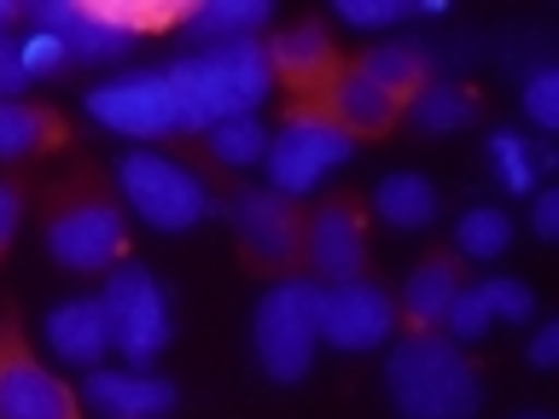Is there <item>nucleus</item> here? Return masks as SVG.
I'll list each match as a JSON object with an SVG mask.
<instances>
[{
	"label": "nucleus",
	"instance_id": "nucleus-25",
	"mask_svg": "<svg viewBox=\"0 0 559 419\" xmlns=\"http://www.w3.org/2000/svg\"><path fill=\"white\" fill-rule=\"evenodd\" d=\"M210 152H216V164H227V169L262 164V152H269V129H262V117H227V122L210 129Z\"/></svg>",
	"mask_w": 559,
	"mask_h": 419
},
{
	"label": "nucleus",
	"instance_id": "nucleus-16",
	"mask_svg": "<svg viewBox=\"0 0 559 419\" xmlns=\"http://www.w3.org/2000/svg\"><path fill=\"white\" fill-rule=\"evenodd\" d=\"M269 70H280L297 94H321V87L332 82V41L321 24H292L274 35L269 47Z\"/></svg>",
	"mask_w": 559,
	"mask_h": 419
},
{
	"label": "nucleus",
	"instance_id": "nucleus-8",
	"mask_svg": "<svg viewBox=\"0 0 559 419\" xmlns=\"http://www.w3.org/2000/svg\"><path fill=\"white\" fill-rule=\"evenodd\" d=\"M396 332V303L367 279H338V286L314 291V338H326L332 349H379Z\"/></svg>",
	"mask_w": 559,
	"mask_h": 419
},
{
	"label": "nucleus",
	"instance_id": "nucleus-28",
	"mask_svg": "<svg viewBox=\"0 0 559 419\" xmlns=\"http://www.w3.org/2000/svg\"><path fill=\"white\" fill-rule=\"evenodd\" d=\"M443 326H449V344H472V338H484V332L496 326V314H489L478 286H461L454 303H449V314H443Z\"/></svg>",
	"mask_w": 559,
	"mask_h": 419
},
{
	"label": "nucleus",
	"instance_id": "nucleus-20",
	"mask_svg": "<svg viewBox=\"0 0 559 419\" xmlns=\"http://www.w3.org/2000/svg\"><path fill=\"white\" fill-rule=\"evenodd\" d=\"M454 291H461L454 262H449V256H431V262H419V268L408 274V286H402V309H408V321H414L419 332H431V326H443Z\"/></svg>",
	"mask_w": 559,
	"mask_h": 419
},
{
	"label": "nucleus",
	"instance_id": "nucleus-36",
	"mask_svg": "<svg viewBox=\"0 0 559 419\" xmlns=\"http://www.w3.org/2000/svg\"><path fill=\"white\" fill-rule=\"evenodd\" d=\"M531 361L536 367H554L559 361V326H542L536 338H531Z\"/></svg>",
	"mask_w": 559,
	"mask_h": 419
},
{
	"label": "nucleus",
	"instance_id": "nucleus-13",
	"mask_svg": "<svg viewBox=\"0 0 559 419\" xmlns=\"http://www.w3.org/2000/svg\"><path fill=\"white\" fill-rule=\"evenodd\" d=\"M47 344H52V356L70 361V367H94L105 361V349H111V326H105V309H99V297H70V303H59L47 314Z\"/></svg>",
	"mask_w": 559,
	"mask_h": 419
},
{
	"label": "nucleus",
	"instance_id": "nucleus-17",
	"mask_svg": "<svg viewBox=\"0 0 559 419\" xmlns=\"http://www.w3.org/2000/svg\"><path fill=\"white\" fill-rule=\"evenodd\" d=\"M373 210H379V222L384 227H402V234H419V227H431L437 222V187L426 181V175H408V169H396V175H384V181L373 187Z\"/></svg>",
	"mask_w": 559,
	"mask_h": 419
},
{
	"label": "nucleus",
	"instance_id": "nucleus-30",
	"mask_svg": "<svg viewBox=\"0 0 559 419\" xmlns=\"http://www.w3.org/2000/svg\"><path fill=\"white\" fill-rule=\"evenodd\" d=\"M524 117L536 129H559V70L554 64H536L524 76Z\"/></svg>",
	"mask_w": 559,
	"mask_h": 419
},
{
	"label": "nucleus",
	"instance_id": "nucleus-15",
	"mask_svg": "<svg viewBox=\"0 0 559 419\" xmlns=\"http://www.w3.org/2000/svg\"><path fill=\"white\" fill-rule=\"evenodd\" d=\"M309 256L332 286L338 279H361V262H367V244H361V216L349 204H326L314 210L309 222Z\"/></svg>",
	"mask_w": 559,
	"mask_h": 419
},
{
	"label": "nucleus",
	"instance_id": "nucleus-38",
	"mask_svg": "<svg viewBox=\"0 0 559 419\" xmlns=\"http://www.w3.org/2000/svg\"><path fill=\"white\" fill-rule=\"evenodd\" d=\"M519 419H548V414H519Z\"/></svg>",
	"mask_w": 559,
	"mask_h": 419
},
{
	"label": "nucleus",
	"instance_id": "nucleus-33",
	"mask_svg": "<svg viewBox=\"0 0 559 419\" xmlns=\"http://www.w3.org/2000/svg\"><path fill=\"white\" fill-rule=\"evenodd\" d=\"M29 87V70H24V52H17L12 35H0V99H17Z\"/></svg>",
	"mask_w": 559,
	"mask_h": 419
},
{
	"label": "nucleus",
	"instance_id": "nucleus-18",
	"mask_svg": "<svg viewBox=\"0 0 559 419\" xmlns=\"http://www.w3.org/2000/svg\"><path fill=\"white\" fill-rule=\"evenodd\" d=\"M269 0H204V7L187 12V35L199 47L216 41H257V29L269 24Z\"/></svg>",
	"mask_w": 559,
	"mask_h": 419
},
{
	"label": "nucleus",
	"instance_id": "nucleus-35",
	"mask_svg": "<svg viewBox=\"0 0 559 419\" xmlns=\"http://www.w3.org/2000/svg\"><path fill=\"white\" fill-rule=\"evenodd\" d=\"M17 222H24V199H17V187H7V181H0V251L12 244Z\"/></svg>",
	"mask_w": 559,
	"mask_h": 419
},
{
	"label": "nucleus",
	"instance_id": "nucleus-32",
	"mask_svg": "<svg viewBox=\"0 0 559 419\" xmlns=\"http://www.w3.org/2000/svg\"><path fill=\"white\" fill-rule=\"evenodd\" d=\"M17 52H24L29 82H35V76H52V70H64V64H70L64 41H59V35H47V29H29L24 41H17Z\"/></svg>",
	"mask_w": 559,
	"mask_h": 419
},
{
	"label": "nucleus",
	"instance_id": "nucleus-26",
	"mask_svg": "<svg viewBox=\"0 0 559 419\" xmlns=\"http://www.w3.org/2000/svg\"><path fill=\"white\" fill-rule=\"evenodd\" d=\"M94 12H99L111 29H122V35L164 29V24H175V17H187L181 0H94Z\"/></svg>",
	"mask_w": 559,
	"mask_h": 419
},
{
	"label": "nucleus",
	"instance_id": "nucleus-9",
	"mask_svg": "<svg viewBox=\"0 0 559 419\" xmlns=\"http://www.w3.org/2000/svg\"><path fill=\"white\" fill-rule=\"evenodd\" d=\"M122 244H129V222H122V210L105 204V199H76L47 222V256L70 274L111 268L122 256Z\"/></svg>",
	"mask_w": 559,
	"mask_h": 419
},
{
	"label": "nucleus",
	"instance_id": "nucleus-23",
	"mask_svg": "<svg viewBox=\"0 0 559 419\" xmlns=\"http://www.w3.org/2000/svg\"><path fill=\"white\" fill-rule=\"evenodd\" d=\"M426 59H431L426 47H414V41H391V47H373L356 70H361L367 82H379L384 94H391V99L402 105V99H408L414 87H419V76H426Z\"/></svg>",
	"mask_w": 559,
	"mask_h": 419
},
{
	"label": "nucleus",
	"instance_id": "nucleus-27",
	"mask_svg": "<svg viewBox=\"0 0 559 419\" xmlns=\"http://www.w3.org/2000/svg\"><path fill=\"white\" fill-rule=\"evenodd\" d=\"M52 134V117L24 99H0V157H24Z\"/></svg>",
	"mask_w": 559,
	"mask_h": 419
},
{
	"label": "nucleus",
	"instance_id": "nucleus-37",
	"mask_svg": "<svg viewBox=\"0 0 559 419\" xmlns=\"http://www.w3.org/2000/svg\"><path fill=\"white\" fill-rule=\"evenodd\" d=\"M12 12H17L12 0H0V35H7V24H12Z\"/></svg>",
	"mask_w": 559,
	"mask_h": 419
},
{
	"label": "nucleus",
	"instance_id": "nucleus-24",
	"mask_svg": "<svg viewBox=\"0 0 559 419\" xmlns=\"http://www.w3.org/2000/svg\"><path fill=\"white\" fill-rule=\"evenodd\" d=\"M507 244H513V216L496 204H472L461 222H454V251L472 256V262H489V256H501Z\"/></svg>",
	"mask_w": 559,
	"mask_h": 419
},
{
	"label": "nucleus",
	"instance_id": "nucleus-5",
	"mask_svg": "<svg viewBox=\"0 0 559 419\" xmlns=\"http://www.w3.org/2000/svg\"><path fill=\"white\" fill-rule=\"evenodd\" d=\"M349 152H356V134L349 129H338V122L321 117V111H297V117L280 122V134H269V152H262V164H269V192H280V199L314 192L326 169L349 164Z\"/></svg>",
	"mask_w": 559,
	"mask_h": 419
},
{
	"label": "nucleus",
	"instance_id": "nucleus-4",
	"mask_svg": "<svg viewBox=\"0 0 559 419\" xmlns=\"http://www.w3.org/2000/svg\"><path fill=\"white\" fill-rule=\"evenodd\" d=\"M314 291L321 286H309V279H280L257 303L251 349L274 384H297L314 361V344H321L314 338Z\"/></svg>",
	"mask_w": 559,
	"mask_h": 419
},
{
	"label": "nucleus",
	"instance_id": "nucleus-14",
	"mask_svg": "<svg viewBox=\"0 0 559 419\" xmlns=\"http://www.w3.org/2000/svg\"><path fill=\"white\" fill-rule=\"evenodd\" d=\"M234 227L257 262H286L297 251V216L292 199H280V192H239Z\"/></svg>",
	"mask_w": 559,
	"mask_h": 419
},
{
	"label": "nucleus",
	"instance_id": "nucleus-3",
	"mask_svg": "<svg viewBox=\"0 0 559 419\" xmlns=\"http://www.w3.org/2000/svg\"><path fill=\"white\" fill-rule=\"evenodd\" d=\"M117 187L129 210L157 234H187L210 216V187L187 164H175L164 152H122L117 157Z\"/></svg>",
	"mask_w": 559,
	"mask_h": 419
},
{
	"label": "nucleus",
	"instance_id": "nucleus-11",
	"mask_svg": "<svg viewBox=\"0 0 559 419\" xmlns=\"http://www.w3.org/2000/svg\"><path fill=\"white\" fill-rule=\"evenodd\" d=\"M29 17H35V29L59 35L70 59H87V64H117V59H129V47H134V35L111 29L94 12V0H35Z\"/></svg>",
	"mask_w": 559,
	"mask_h": 419
},
{
	"label": "nucleus",
	"instance_id": "nucleus-10",
	"mask_svg": "<svg viewBox=\"0 0 559 419\" xmlns=\"http://www.w3.org/2000/svg\"><path fill=\"white\" fill-rule=\"evenodd\" d=\"M0 419H82L64 379H52L17 338H0Z\"/></svg>",
	"mask_w": 559,
	"mask_h": 419
},
{
	"label": "nucleus",
	"instance_id": "nucleus-31",
	"mask_svg": "<svg viewBox=\"0 0 559 419\" xmlns=\"http://www.w3.org/2000/svg\"><path fill=\"white\" fill-rule=\"evenodd\" d=\"M408 12H419L414 0H338V17L349 29H391Z\"/></svg>",
	"mask_w": 559,
	"mask_h": 419
},
{
	"label": "nucleus",
	"instance_id": "nucleus-1",
	"mask_svg": "<svg viewBox=\"0 0 559 419\" xmlns=\"http://www.w3.org/2000/svg\"><path fill=\"white\" fill-rule=\"evenodd\" d=\"M175 87V111H181V134H210L227 117H257L269 99L274 70L262 41H216L199 52H175L164 64Z\"/></svg>",
	"mask_w": 559,
	"mask_h": 419
},
{
	"label": "nucleus",
	"instance_id": "nucleus-7",
	"mask_svg": "<svg viewBox=\"0 0 559 419\" xmlns=\"http://www.w3.org/2000/svg\"><path fill=\"white\" fill-rule=\"evenodd\" d=\"M82 111L111 134H129V140H164V134H181V111H175V87L164 70H117L105 76L94 94L82 99Z\"/></svg>",
	"mask_w": 559,
	"mask_h": 419
},
{
	"label": "nucleus",
	"instance_id": "nucleus-22",
	"mask_svg": "<svg viewBox=\"0 0 559 419\" xmlns=\"http://www.w3.org/2000/svg\"><path fill=\"white\" fill-rule=\"evenodd\" d=\"M414 105H408V117H414V129H426V134H454V129H466L472 117H478V99L466 94V87H454V82H419L414 87Z\"/></svg>",
	"mask_w": 559,
	"mask_h": 419
},
{
	"label": "nucleus",
	"instance_id": "nucleus-21",
	"mask_svg": "<svg viewBox=\"0 0 559 419\" xmlns=\"http://www.w3.org/2000/svg\"><path fill=\"white\" fill-rule=\"evenodd\" d=\"M332 122L338 129H384V122L396 117V99L384 94L379 82H367L361 70H344L338 82H332Z\"/></svg>",
	"mask_w": 559,
	"mask_h": 419
},
{
	"label": "nucleus",
	"instance_id": "nucleus-12",
	"mask_svg": "<svg viewBox=\"0 0 559 419\" xmlns=\"http://www.w3.org/2000/svg\"><path fill=\"white\" fill-rule=\"evenodd\" d=\"M87 408L99 419H169L181 391L157 373H111V367H94L87 373Z\"/></svg>",
	"mask_w": 559,
	"mask_h": 419
},
{
	"label": "nucleus",
	"instance_id": "nucleus-6",
	"mask_svg": "<svg viewBox=\"0 0 559 419\" xmlns=\"http://www.w3.org/2000/svg\"><path fill=\"white\" fill-rule=\"evenodd\" d=\"M99 309H105V326H111V349H122L134 367L164 356V344H169V297H164V286H157L152 268L117 262L111 279H105V291H99Z\"/></svg>",
	"mask_w": 559,
	"mask_h": 419
},
{
	"label": "nucleus",
	"instance_id": "nucleus-29",
	"mask_svg": "<svg viewBox=\"0 0 559 419\" xmlns=\"http://www.w3.org/2000/svg\"><path fill=\"white\" fill-rule=\"evenodd\" d=\"M484 303H489V314L496 321H513V326H524L536 314V297H531V286L524 279H507V274H496V279H484Z\"/></svg>",
	"mask_w": 559,
	"mask_h": 419
},
{
	"label": "nucleus",
	"instance_id": "nucleus-19",
	"mask_svg": "<svg viewBox=\"0 0 559 419\" xmlns=\"http://www.w3.org/2000/svg\"><path fill=\"white\" fill-rule=\"evenodd\" d=\"M554 169V152L548 146H536V140H524L513 129H496L489 134V175H496V187L501 192H536V181Z\"/></svg>",
	"mask_w": 559,
	"mask_h": 419
},
{
	"label": "nucleus",
	"instance_id": "nucleus-2",
	"mask_svg": "<svg viewBox=\"0 0 559 419\" xmlns=\"http://www.w3.org/2000/svg\"><path fill=\"white\" fill-rule=\"evenodd\" d=\"M384 391L402 419H472L484 408L478 373L443 332H408L384 356Z\"/></svg>",
	"mask_w": 559,
	"mask_h": 419
},
{
	"label": "nucleus",
	"instance_id": "nucleus-34",
	"mask_svg": "<svg viewBox=\"0 0 559 419\" xmlns=\"http://www.w3.org/2000/svg\"><path fill=\"white\" fill-rule=\"evenodd\" d=\"M531 227H536V239H559V187H536Z\"/></svg>",
	"mask_w": 559,
	"mask_h": 419
}]
</instances>
